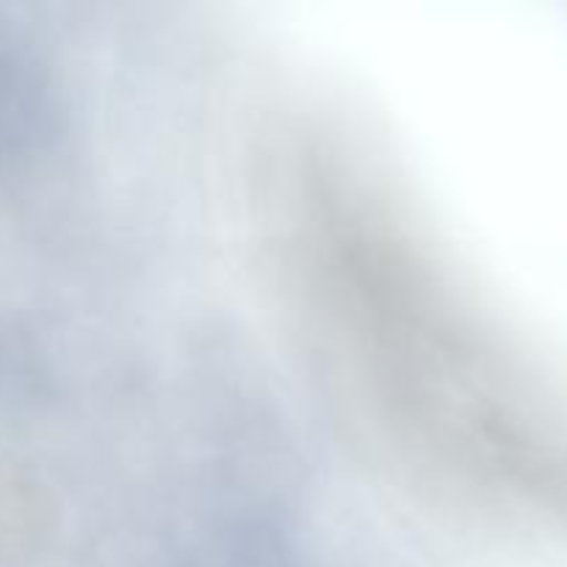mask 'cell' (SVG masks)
Listing matches in <instances>:
<instances>
[{"label":"cell","mask_w":567,"mask_h":567,"mask_svg":"<svg viewBox=\"0 0 567 567\" xmlns=\"http://www.w3.org/2000/svg\"><path fill=\"white\" fill-rule=\"evenodd\" d=\"M37 92L28 64L0 37V161L14 158L33 138Z\"/></svg>","instance_id":"obj_1"}]
</instances>
